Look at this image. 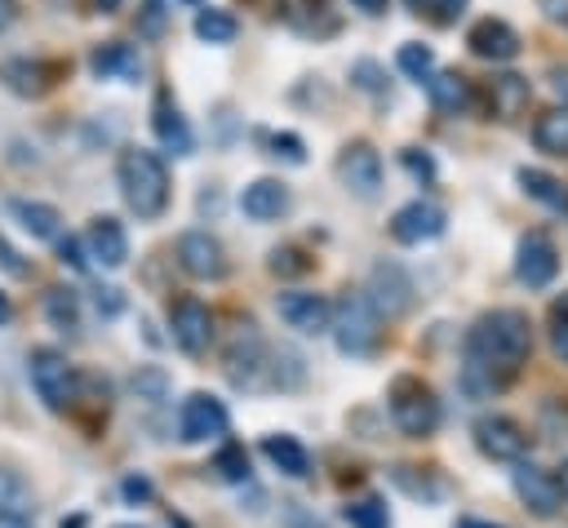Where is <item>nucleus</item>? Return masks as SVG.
Wrapping results in <instances>:
<instances>
[{
  "label": "nucleus",
  "instance_id": "1",
  "mask_svg": "<svg viewBox=\"0 0 568 528\" xmlns=\"http://www.w3.org/2000/svg\"><path fill=\"white\" fill-rule=\"evenodd\" d=\"M532 351V324L515 306L484 311L466 333V386L501 390Z\"/></svg>",
  "mask_w": 568,
  "mask_h": 528
},
{
  "label": "nucleus",
  "instance_id": "2",
  "mask_svg": "<svg viewBox=\"0 0 568 528\" xmlns=\"http://www.w3.org/2000/svg\"><path fill=\"white\" fill-rule=\"evenodd\" d=\"M115 177H120V195L124 204L142 217V222H155L164 209H169V169L155 151L146 146H124L120 160H115Z\"/></svg>",
  "mask_w": 568,
  "mask_h": 528
},
{
  "label": "nucleus",
  "instance_id": "3",
  "mask_svg": "<svg viewBox=\"0 0 568 528\" xmlns=\"http://www.w3.org/2000/svg\"><path fill=\"white\" fill-rule=\"evenodd\" d=\"M386 408H390V422L408 435V439H426V435H435L439 430V399H435V390L422 382V377H413V373H399L395 382H390V390H386Z\"/></svg>",
  "mask_w": 568,
  "mask_h": 528
},
{
  "label": "nucleus",
  "instance_id": "4",
  "mask_svg": "<svg viewBox=\"0 0 568 528\" xmlns=\"http://www.w3.org/2000/svg\"><path fill=\"white\" fill-rule=\"evenodd\" d=\"M328 333L337 337V351H342V355H368V351L382 342V315L373 311V302H368L364 293H346V297L333 306Z\"/></svg>",
  "mask_w": 568,
  "mask_h": 528
},
{
  "label": "nucleus",
  "instance_id": "5",
  "mask_svg": "<svg viewBox=\"0 0 568 528\" xmlns=\"http://www.w3.org/2000/svg\"><path fill=\"white\" fill-rule=\"evenodd\" d=\"M27 377H31L36 395L44 399V408H53V413H67V408L75 404V395H80V377H75V368H71L67 355L53 351V346H36V351H31V359H27Z\"/></svg>",
  "mask_w": 568,
  "mask_h": 528
},
{
  "label": "nucleus",
  "instance_id": "6",
  "mask_svg": "<svg viewBox=\"0 0 568 528\" xmlns=\"http://www.w3.org/2000/svg\"><path fill=\"white\" fill-rule=\"evenodd\" d=\"M333 169H337V182H342L355 200H377V195H382V155H377L373 142L351 138V142L337 151Z\"/></svg>",
  "mask_w": 568,
  "mask_h": 528
},
{
  "label": "nucleus",
  "instance_id": "7",
  "mask_svg": "<svg viewBox=\"0 0 568 528\" xmlns=\"http://www.w3.org/2000/svg\"><path fill=\"white\" fill-rule=\"evenodd\" d=\"M475 444L493 461H524L528 448H532V435L515 417H506V413H484L475 422Z\"/></svg>",
  "mask_w": 568,
  "mask_h": 528
},
{
  "label": "nucleus",
  "instance_id": "8",
  "mask_svg": "<svg viewBox=\"0 0 568 528\" xmlns=\"http://www.w3.org/2000/svg\"><path fill=\"white\" fill-rule=\"evenodd\" d=\"M559 275V248L546 231H524L515 244V280L524 288H546Z\"/></svg>",
  "mask_w": 568,
  "mask_h": 528
},
{
  "label": "nucleus",
  "instance_id": "9",
  "mask_svg": "<svg viewBox=\"0 0 568 528\" xmlns=\"http://www.w3.org/2000/svg\"><path fill=\"white\" fill-rule=\"evenodd\" d=\"M364 297L373 302L377 315L395 319V315H404V311L413 306V275H408L399 262H377V266L368 271V293H364Z\"/></svg>",
  "mask_w": 568,
  "mask_h": 528
},
{
  "label": "nucleus",
  "instance_id": "10",
  "mask_svg": "<svg viewBox=\"0 0 568 528\" xmlns=\"http://www.w3.org/2000/svg\"><path fill=\"white\" fill-rule=\"evenodd\" d=\"M226 426H231L226 404H222V399H213V395H204V390L186 395V399H182V408H178V430H182V439H186V444L217 439V435H226Z\"/></svg>",
  "mask_w": 568,
  "mask_h": 528
},
{
  "label": "nucleus",
  "instance_id": "11",
  "mask_svg": "<svg viewBox=\"0 0 568 528\" xmlns=\"http://www.w3.org/2000/svg\"><path fill=\"white\" fill-rule=\"evenodd\" d=\"M178 266L191 280H222L226 275V248L209 231H182V240H178Z\"/></svg>",
  "mask_w": 568,
  "mask_h": 528
},
{
  "label": "nucleus",
  "instance_id": "12",
  "mask_svg": "<svg viewBox=\"0 0 568 528\" xmlns=\"http://www.w3.org/2000/svg\"><path fill=\"white\" fill-rule=\"evenodd\" d=\"M169 328H173V342L186 351V355H204L209 342H213V315L200 297H178L169 306Z\"/></svg>",
  "mask_w": 568,
  "mask_h": 528
},
{
  "label": "nucleus",
  "instance_id": "13",
  "mask_svg": "<svg viewBox=\"0 0 568 528\" xmlns=\"http://www.w3.org/2000/svg\"><path fill=\"white\" fill-rule=\"evenodd\" d=\"M275 311H280V319H284L288 328H297V333H306V337H320V333H328V324H333V302L320 297V293H302V288L280 293V297H275Z\"/></svg>",
  "mask_w": 568,
  "mask_h": 528
},
{
  "label": "nucleus",
  "instance_id": "14",
  "mask_svg": "<svg viewBox=\"0 0 568 528\" xmlns=\"http://www.w3.org/2000/svg\"><path fill=\"white\" fill-rule=\"evenodd\" d=\"M444 226H448V213H444L439 204H430V200H408V204L395 209V217H390V235H395L399 244H426V240H439Z\"/></svg>",
  "mask_w": 568,
  "mask_h": 528
},
{
  "label": "nucleus",
  "instance_id": "15",
  "mask_svg": "<svg viewBox=\"0 0 568 528\" xmlns=\"http://www.w3.org/2000/svg\"><path fill=\"white\" fill-rule=\"evenodd\" d=\"M466 44H470V53L484 58V62H510V58L519 53V31H515L506 18H493V13H488V18L470 22Z\"/></svg>",
  "mask_w": 568,
  "mask_h": 528
},
{
  "label": "nucleus",
  "instance_id": "16",
  "mask_svg": "<svg viewBox=\"0 0 568 528\" xmlns=\"http://www.w3.org/2000/svg\"><path fill=\"white\" fill-rule=\"evenodd\" d=\"M532 102V84L515 71H501L484 84V106H488V120H519Z\"/></svg>",
  "mask_w": 568,
  "mask_h": 528
},
{
  "label": "nucleus",
  "instance_id": "17",
  "mask_svg": "<svg viewBox=\"0 0 568 528\" xmlns=\"http://www.w3.org/2000/svg\"><path fill=\"white\" fill-rule=\"evenodd\" d=\"M515 493H519V501H524L532 515H541V519L559 515L564 493H559V484H555V475H550V470L519 461V466H515Z\"/></svg>",
  "mask_w": 568,
  "mask_h": 528
},
{
  "label": "nucleus",
  "instance_id": "18",
  "mask_svg": "<svg viewBox=\"0 0 568 528\" xmlns=\"http://www.w3.org/2000/svg\"><path fill=\"white\" fill-rule=\"evenodd\" d=\"M84 248H89V257H93L98 266H106V271H115V266L129 262V235H124V226H120L115 217H106V213L89 222Z\"/></svg>",
  "mask_w": 568,
  "mask_h": 528
},
{
  "label": "nucleus",
  "instance_id": "19",
  "mask_svg": "<svg viewBox=\"0 0 568 528\" xmlns=\"http://www.w3.org/2000/svg\"><path fill=\"white\" fill-rule=\"evenodd\" d=\"M240 209L253 222H275V217L288 213V186L275 182V177H257V182H248L240 191Z\"/></svg>",
  "mask_w": 568,
  "mask_h": 528
},
{
  "label": "nucleus",
  "instance_id": "20",
  "mask_svg": "<svg viewBox=\"0 0 568 528\" xmlns=\"http://www.w3.org/2000/svg\"><path fill=\"white\" fill-rule=\"evenodd\" d=\"M266 346H262V337L253 333V324H244V333L235 337V346L226 351V377L235 382V386H257V368H266Z\"/></svg>",
  "mask_w": 568,
  "mask_h": 528
},
{
  "label": "nucleus",
  "instance_id": "21",
  "mask_svg": "<svg viewBox=\"0 0 568 528\" xmlns=\"http://www.w3.org/2000/svg\"><path fill=\"white\" fill-rule=\"evenodd\" d=\"M53 67L49 62H31V58H9V62H0V80H4V89L9 93H18V98H40V93H49L53 89Z\"/></svg>",
  "mask_w": 568,
  "mask_h": 528
},
{
  "label": "nucleus",
  "instance_id": "22",
  "mask_svg": "<svg viewBox=\"0 0 568 528\" xmlns=\"http://www.w3.org/2000/svg\"><path fill=\"white\" fill-rule=\"evenodd\" d=\"M89 67L102 80H138L142 75V53L133 44H124V40H106V44H98L89 53Z\"/></svg>",
  "mask_w": 568,
  "mask_h": 528
},
{
  "label": "nucleus",
  "instance_id": "23",
  "mask_svg": "<svg viewBox=\"0 0 568 528\" xmlns=\"http://www.w3.org/2000/svg\"><path fill=\"white\" fill-rule=\"evenodd\" d=\"M426 89H430L435 111H444V115H466L475 106V84L462 71H430Z\"/></svg>",
  "mask_w": 568,
  "mask_h": 528
},
{
  "label": "nucleus",
  "instance_id": "24",
  "mask_svg": "<svg viewBox=\"0 0 568 528\" xmlns=\"http://www.w3.org/2000/svg\"><path fill=\"white\" fill-rule=\"evenodd\" d=\"M262 453H266V461H271L280 475H288V479H306V475H311V453H306L293 435H266V439H262Z\"/></svg>",
  "mask_w": 568,
  "mask_h": 528
},
{
  "label": "nucleus",
  "instance_id": "25",
  "mask_svg": "<svg viewBox=\"0 0 568 528\" xmlns=\"http://www.w3.org/2000/svg\"><path fill=\"white\" fill-rule=\"evenodd\" d=\"M515 182H519V191H524L528 200H537V204H546V209H555V213H568V186H564L555 173L524 164V169L515 173Z\"/></svg>",
  "mask_w": 568,
  "mask_h": 528
},
{
  "label": "nucleus",
  "instance_id": "26",
  "mask_svg": "<svg viewBox=\"0 0 568 528\" xmlns=\"http://www.w3.org/2000/svg\"><path fill=\"white\" fill-rule=\"evenodd\" d=\"M155 138L173 151V155H186L191 151V129H186V115L178 111V102H169V93L155 98Z\"/></svg>",
  "mask_w": 568,
  "mask_h": 528
},
{
  "label": "nucleus",
  "instance_id": "27",
  "mask_svg": "<svg viewBox=\"0 0 568 528\" xmlns=\"http://www.w3.org/2000/svg\"><path fill=\"white\" fill-rule=\"evenodd\" d=\"M9 213L22 222V231L31 235V240H53L58 235V209L53 204H44V200H9Z\"/></svg>",
  "mask_w": 568,
  "mask_h": 528
},
{
  "label": "nucleus",
  "instance_id": "28",
  "mask_svg": "<svg viewBox=\"0 0 568 528\" xmlns=\"http://www.w3.org/2000/svg\"><path fill=\"white\" fill-rule=\"evenodd\" d=\"M532 142L546 155H568V102L564 106H550V111H541L532 120Z\"/></svg>",
  "mask_w": 568,
  "mask_h": 528
},
{
  "label": "nucleus",
  "instance_id": "29",
  "mask_svg": "<svg viewBox=\"0 0 568 528\" xmlns=\"http://www.w3.org/2000/svg\"><path fill=\"white\" fill-rule=\"evenodd\" d=\"M44 315L58 333H80V302L71 288H49L44 293Z\"/></svg>",
  "mask_w": 568,
  "mask_h": 528
},
{
  "label": "nucleus",
  "instance_id": "30",
  "mask_svg": "<svg viewBox=\"0 0 568 528\" xmlns=\"http://www.w3.org/2000/svg\"><path fill=\"white\" fill-rule=\"evenodd\" d=\"M240 31V22L226 13V9H200L195 13V35L209 40V44H231Z\"/></svg>",
  "mask_w": 568,
  "mask_h": 528
},
{
  "label": "nucleus",
  "instance_id": "31",
  "mask_svg": "<svg viewBox=\"0 0 568 528\" xmlns=\"http://www.w3.org/2000/svg\"><path fill=\"white\" fill-rule=\"evenodd\" d=\"M27 506H31V484L18 470L0 466V510L4 515H27Z\"/></svg>",
  "mask_w": 568,
  "mask_h": 528
},
{
  "label": "nucleus",
  "instance_id": "32",
  "mask_svg": "<svg viewBox=\"0 0 568 528\" xmlns=\"http://www.w3.org/2000/svg\"><path fill=\"white\" fill-rule=\"evenodd\" d=\"M351 519V528H390V510L382 497H359V501H346L342 510Z\"/></svg>",
  "mask_w": 568,
  "mask_h": 528
},
{
  "label": "nucleus",
  "instance_id": "33",
  "mask_svg": "<svg viewBox=\"0 0 568 528\" xmlns=\"http://www.w3.org/2000/svg\"><path fill=\"white\" fill-rule=\"evenodd\" d=\"M417 18H426L430 27H453L462 13H466V4L470 0H404Z\"/></svg>",
  "mask_w": 568,
  "mask_h": 528
},
{
  "label": "nucleus",
  "instance_id": "34",
  "mask_svg": "<svg viewBox=\"0 0 568 528\" xmlns=\"http://www.w3.org/2000/svg\"><path fill=\"white\" fill-rule=\"evenodd\" d=\"M395 62H399V71H404L408 80H430V71H435V53H430V44H404Z\"/></svg>",
  "mask_w": 568,
  "mask_h": 528
},
{
  "label": "nucleus",
  "instance_id": "35",
  "mask_svg": "<svg viewBox=\"0 0 568 528\" xmlns=\"http://www.w3.org/2000/svg\"><path fill=\"white\" fill-rule=\"evenodd\" d=\"M275 275H306L315 266L311 253H302L297 244H284V248H271V262H266Z\"/></svg>",
  "mask_w": 568,
  "mask_h": 528
},
{
  "label": "nucleus",
  "instance_id": "36",
  "mask_svg": "<svg viewBox=\"0 0 568 528\" xmlns=\"http://www.w3.org/2000/svg\"><path fill=\"white\" fill-rule=\"evenodd\" d=\"M213 470H217L222 479L240 484V479H248V453H244L240 444H226V448L213 457Z\"/></svg>",
  "mask_w": 568,
  "mask_h": 528
},
{
  "label": "nucleus",
  "instance_id": "37",
  "mask_svg": "<svg viewBox=\"0 0 568 528\" xmlns=\"http://www.w3.org/2000/svg\"><path fill=\"white\" fill-rule=\"evenodd\" d=\"M550 342H555V355L568 364V297L550 306Z\"/></svg>",
  "mask_w": 568,
  "mask_h": 528
},
{
  "label": "nucleus",
  "instance_id": "38",
  "mask_svg": "<svg viewBox=\"0 0 568 528\" xmlns=\"http://www.w3.org/2000/svg\"><path fill=\"white\" fill-rule=\"evenodd\" d=\"M351 80H355L364 93H386V75H382V67H377L373 58H359V62L351 67Z\"/></svg>",
  "mask_w": 568,
  "mask_h": 528
},
{
  "label": "nucleus",
  "instance_id": "39",
  "mask_svg": "<svg viewBox=\"0 0 568 528\" xmlns=\"http://www.w3.org/2000/svg\"><path fill=\"white\" fill-rule=\"evenodd\" d=\"M271 155H284L288 164H302L306 160V146L297 133H271Z\"/></svg>",
  "mask_w": 568,
  "mask_h": 528
},
{
  "label": "nucleus",
  "instance_id": "40",
  "mask_svg": "<svg viewBox=\"0 0 568 528\" xmlns=\"http://www.w3.org/2000/svg\"><path fill=\"white\" fill-rule=\"evenodd\" d=\"M399 160H404V169H408L413 177H422V182H430V177H435V160H430L426 151H417V146H408V151H404Z\"/></svg>",
  "mask_w": 568,
  "mask_h": 528
},
{
  "label": "nucleus",
  "instance_id": "41",
  "mask_svg": "<svg viewBox=\"0 0 568 528\" xmlns=\"http://www.w3.org/2000/svg\"><path fill=\"white\" fill-rule=\"evenodd\" d=\"M0 266H4L9 275H18V280H27V275H31V262H22V257H18V248H13L4 235H0Z\"/></svg>",
  "mask_w": 568,
  "mask_h": 528
},
{
  "label": "nucleus",
  "instance_id": "42",
  "mask_svg": "<svg viewBox=\"0 0 568 528\" xmlns=\"http://www.w3.org/2000/svg\"><path fill=\"white\" fill-rule=\"evenodd\" d=\"M537 9H541V18H546L550 27L568 31V0H537Z\"/></svg>",
  "mask_w": 568,
  "mask_h": 528
},
{
  "label": "nucleus",
  "instance_id": "43",
  "mask_svg": "<svg viewBox=\"0 0 568 528\" xmlns=\"http://www.w3.org/2000/svg\"><path fill=\"white\" fill-rule=\"evenodd\" d=\"M58 257H62V262H67L71 271H84V266H89V262L80 257V240H71V235H67V240L58 244Z\"/></svg>",
  "mask_w": 568,
  "mask_h": 528
},
{
  "label": "nucleus",
  "instance_id": "44",
  "mask_svg": "<svg viewBox=\"0 0 568 528\" xmlns=\"http://www.w3.org/2000/svg\"><path fill=\"white\" fill-rule=\"evenodd\" d=\"M133 386L146 390V395H160V390H164V373H155V368H151V373H138Z\"/></svg>",
  "mask_w": 568,
  "mask_h": 528
},
{
  "label": "nucleus",
  "instance_id": "45",
  "mask_svg": "<svg viewBox=\"0 0 568 528\" xmlns=\"http://www.w3.org/2000/svg\"><path fill=\"white\" fill-rule=\"evenodd\" d=\"M351 9H359V13H368V18H382V13L390 9V0H351Z\"/></svg>",
  "mask_w": 568,
  "mask_h": 528
},
{
  "label": "nucleus",
  "instance_id": "46",
  "mask_svg": "<svg viewBox=\"0 0 568 528\" xmlns=\"http://www.w3.org/2000/svg\"><path fill=\"white\" fill-rule=\"evenodd\" d=\"M98 306H106V315H115L120 311V288H102L98 293Z\"/></svg>",
  "mask_w": 568,
  "mask_h": 528
},
{
  "label": "nucleus",
  "instance_id": "47",
  "mask_svg": "<svg viewBox=\"0 0 568 528\" xmlns=\"http://www.w3.org/2000/svg\"><path fill=\"white\" fill-rule=\"evenodd\" d=\"M0 528H31V519H27V515H4V510H0Z\"/></svg>",
  "mask_w": 568,
  "mask_h": 528
},
{
  "label": "nucleus",
  "instance_id": "48",
  "mask_svg": "<svg viewBox=\"0 0 568 528\" xmlns=\"http://www.w3.org/2000/svg\"><path fill=\"white\" fill-rule=\"evenodd\" d=\"M124 493H129V497H146V493H151V488H146V484H142V479H129V484H124Z\"/></svg>",
  "mask_w": 568,
  "mask_h": 528
},
{
  "label": "nucleus",
  "instance_id": "49",
  "mask_svg": "<svg viewBox=\"0 0 568 528\" xmlns=\"http://www.w3.org/2000/svg\"><path fill=\"white\" fill-rule=\"evenodd\" d=\"M13 22V0H0V31Z\"/></svg>",
  "mask_w": 568,
  "mask_h": 528
},
{
  "label": "nucleus",
  "instance_id": "50",
  "mask_svg": "<svg viewBox=\"0 0 568 528\" xmlns=\"http://www.w3.org/2000/svg\"><path fill=\"white\" fill-rule=\"evenodd\" d=\"M9 319H13V306H9V297H4V293H0V328H4V324H9Z\"/></svg>",
  "mask_w": 568,
  "mask_h": 528
},
{
  "label": "nucleus",
  "instance_id": "51",
  "mask_svg": "<svg viewBox=\"0 0 568 528\" xmlns=\"http://www.w3.org/2000/svg\"><path fill=\"white\" fill-rule=\"evenodd\" d=\"M555 484H559V493H564V497H568V461H564V466H559V475H555Z\"/></svg>",
  "mask_w": 568,
  "mask_h": 528
},
{
  "label": "nucleus",
  "instance_id": "52",
  "mask_svg": "<svg viewBox=\"0 0 568 528\" xmlns=\"http://www.w3.org/2000/svg\"><path fill=\"white\" fill-rule=\"evenodd\" d=\"M462 528H488V524H479V519H462Z\"/></svg>",
  "mask_w": 568,
  "mask_h": 528
},
{
  "label": "nucleus",
  "instance_id": "53",
  "mask_svg": "<svg viewBox=\"0 0 568 528\" xmlns=\"http://www.w3.org/2000/svg\"><path fill=\"white\" fill-rule=\"evenodd\" d=\"M98 4H102L106 13H111V9H120V0H98Z\"/></svg>",
  "mask_w": 568,
  "mask_h": 528
},
{
  "label": "nucleus",
  "instance_id": "54",
  "mask_svg": "<svg viewBox=\"0 0 568 528\" xmlns=\"http://www.w3.org/2000/svg\"><path fill=\"white\" fill-rule=\"evenodd\" d=\"M186 4H200V0H186Z\"/></svg>",
  "mask_w": 568,
  "mask_h": 528
}]
</instances>
